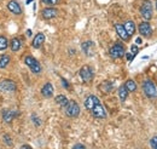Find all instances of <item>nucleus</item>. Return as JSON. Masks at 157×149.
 <instances>
[{
    "label": "nucleus",
    "mask_w": 157,
    "mask_h": 149,
    "mask_svg": "<svg viewBox=\"0 0 157 149\" xmlns=\"http://www.w3.org/2000/svg\"><path fill=\"white\" fill-rule=\"evenodd\" d=\"M131 51H132V55H133V56H136V55L138 54V51H139V49L137 47V45H132Z\"/></svg>",
    "instance_id": "29"
},
{
    "label": "nucleus",
    "mask_w": 157,
    "mask_h": 149,
    "mask_svg": "<svg viewBox=\"0 0 157 149\" xmlns=\"http://www.w3.org/2000/svg\"><path fill=\"white\" fill-rule=\"evenodd\" d=\"M24 63L30 68V70L35 74H39L41 72V66L38 62V59H35L33 56H25L24 57Z\"/></svg>",
    "instance_id": "2"
},
{
    "label": "nucleus",
    "mask_w": 157,
    "mask_h": 149,
    "mask_svg": "<svg viewBox=\"0 0 157 149\" xmlns=\"http://www.w3.org/2000/svg\"><path fill=\"white\" fill-rule=\"evenodd\" d=\"M81 47H82L83 52H85L87 56H92V55L94 54V44H93L92 41H85V42H82Z\"/></svg>",
    "instance_id": "13"
},
{
    "label": "nucleus",
    "mask_w": 157,
    "mask_h": 149,
    "mask_svg": "<svg viewBox=\"0 0 157 149\" xmlns=\"http://www.w3.org/2000/svg\"><path fill=\"white\" fill-rule=\"evenodd\" d=\"M123 27H124V29H126L127 34L129 35V38L132 37V35H134V33H136V24H134L133 21H127L123 24Z\"/></svg>",
    "instance_id": "19"
},
{
    "label": "nucleus",
    "mask_w": 157,
    "mask_h": 149,
    "mask_svg": "<svg viewBox=\"0 0 157 149\" xmlns=\"http://www.w3.org/2000/svg\"><path fill=\"white\" fill-rule=\"evenodd\" d=\"M65 113L69 118H76L80 114V107L75 101H69L68 106L65 107Z\"/></svg>",
    "instance_id": "5"
},
{
    "label": "nucleus",
    "mask_w": 157,
    "mask_h": 149,
    "mask_svg": "<svg viewBox=\"0 0 157 149\" xmlns=\"http://www.w3.org/2000/svg\"><path fill=\"white\" fill-rule=\"evenodd\" d=\"M91 113H92V115H93L94 118H97V119H105V118H106V112H105L104 107H103L100 103L96 104V106L91 109Z\"/></svg>",
    "instance_id": "9"
},
{
    "label": "nucleus",
    "mask_w": 157,
    "mask_h": 149,
    "mask_svg": "<svg viewBox=\"0 0 157 149\" xmlns=\"http://www.w3.org/2000/svg\"><path fill=\"white\" fill-rule=\"evenodd\" d=\"M10 63V56L9 55H2L1 58H0V68H6L7 64Z\"/></svg>",
    "instance_id": "24"
},
{
    "label": "nucleus",
    "mask_w": 157,
    "mask_h": 149,
    "mask_svg": "<svg viewBox=\"0 0 157 149\" xmlns=\"http://www.w3.org/2000/svg\"><path fill=\"white\" fill-rule=\"evenodd\" d=\"M62 84H63V86H64L65 89H69V84H68V81H67L65 79H63V78H62Z\"/></svg>",
    "instance_id": "32"
},
{
    "label": "nucleus",
    "mask_w": 157,
    "mask_h": 149,
    "mask_svg": "<svg viewBox=\"0 0 157 149\" xmlns=\"http://www.w3.org/2000/svg\"><path fill=\"white\" fill-rule=\"evenodd\" d=\"M32 120H33V123H35V125H36V126H40V124H41V123H40L39 119L36 118V115H33V116H32Z\"/></svg>",
    "instance_id": "30"
},
{
    "label": "nucleus",
    "mask_w": 157,
    "mask_h": 149,
    "mask_svg": "<svg viewBox=\"0 0 157 149\" xmlns=\"http://www.w3.org/2000/svg\"><path fill=\"white\" fill-rule=\"evenodd\" d=\"M73 149H86V147L83 146V144H81V143H78V144H75Z\"/></svg>",
    "instance_id": "31"
},
{
    "label": "nucleus",
    "mask_w": 157,
    "mask_h": 149,
    "mask_svg": "<svg viewBox=\"0 0 157 149\" xmlns=\"http://www.w3.org/2000/svg\"><path fill=\"white\" fill-rule=\"evenodd\" d=\"M17 87L16 83L12 81V80H9V79H5V80H1L0 81V89L2 91H7V92H12L15 91Z\"/></svg>",
    "instance_id": "8"
},
{
    "label": "nucleus",
    "mask_w": 157,
    "mask_h": 149,
    "mask_svg": "<svg viewBox=\"0 0 157 149\" xmlns=\"http://www.w3.org/2000/svg\"><path fill=\"white\" fill-rule=\"evenodd\" d=\"M109 54H110V56L113 57V58H121V57L124 56V54H126L124 46L121 42H116V44H114L111 46Z\"/></svg>",
    "instance_id": "4"
},
{
    "label": "nucleus",
    "mask_w": 157,
    "mask_h": 149,
    "mask_svg": "<svg viewBox=\"0 0 157 149\" xmlns=\"http://www.w3.org/2000/svg\"><path fill=\"white\" fill-rule=\"evenodd\" d=\"M56 103H57L58 106H60V107L65 108V107L68 106L69 101H68V98H67L64 95H58V96L56 97Z\"/></svg>",
    "instance_id": "22"
},
{
    "label": "nucleus",
    "mask_w": 157,
    "mask_h": 149,
    "mask_svg": "<svg viewBox=\"0 0 157 149\" xmlns=\"http://www.w3.org/2000/svg\"><path fill=\"white\" fill-rule=\"evenodd\" d=\"M44 4H46V5H56L57 2H58V0H41Z\"/></svg>",
    "instance_id": "27"
},
{
    "label": "nucleus",
    "mask_w": 157,
    "mask_h": 149,
    "mask_svg": "<svg viewBox=\"0 0 157 149\" xmlns=\"http://www.w3.org/2000/svg\"><path fill=\"white\" fill-rule=\"evenodd\" d=\"M124 55H126V57H127V59H128V61H132V59H133V55H132V54H124Z\"/></svg>",
    "instance_id": "33"
},
{
    "label": "nucleus",
    "mask_w": 157,
    "mask_h": 149,
    "mask_svg": "<svg viewBox=\"0 0 157 149\" xmlns=\"http://www.w3.org/2000/svg\"><path fill=\"white\" fill-rule=\"evenodd\" d=\"M124 87L128 90V92H134L137 90V84L134 80L132 79H128L126 83H124Z\"/></svg>",
    "instance_id": "23"
},
{
    "label": "nucleus",
    "mask_w": 157,
    "mask_h": 149,
    "mask_svg": "<svg viewBox=\"0 0 157 149\" xmlns=\"http://www.w3.org/2000/svg\"><path fill=\"white\" fill-rule=\"evenodd\" d=\"M44 42H45V35H44L42 33H38V34L34 37V39H33L32 45H33L34 49H40Z\"/></svg>",
    "instance_id": "16"
},
{
    "label": "nucleus",
    "mask_w": 157,
    "mask_h": 149,
    "mask_svg": "<svg viewBox=\"0 0 157 149\" xmlns=\"http://www.w3.org/2000/svg\"><path fill=\"white\" fill-rule=\"evenodd\" d=\"M156 9H157V0H156Z\"/></svg>",
    "instance_id": "39"
},
{
    "label": "nucleus",
    "mask_w": 157,
    "mask_h": 149,
    "mask_svg": "<svg viewBox=\"0 0 157 149\" xmlns=\"http://www.w3.org/2000/svg\"><path fill=\"white\" fill-rule=\"evenodd\" d=\"M4 142H5L7 146H12V141H11V138H10L9 135H5V136H4Z\"/></svg>",
    "instance_id": "26"
},
{
    "label": "nucleus",
    "mask_w": 157,
    "mask_h": 149,
    "mask_svg": "<svg viewBox=\"0 0 157 149\" xmlns=\"http://www.w3.org/2000/svg\"><path fill=\"white\" fill-rule=\"evenodd\" d=\"M156 144H157V136H154V137H152V138L150 139V146H151V147L154 148V147H155Z\"/></svg>",
    "instance_id": "28"
},
{
    "label": "nucleus",
    "mask_w": 157,
    "mask_h": 149,
    "mask_svg": "<svg viewBox=\"0 0 157 149\" xmlns=\"http://www.w3.org/2000/svg\"><path fill=\"white\" fill-rule=\"evenodd\" d=\"M7 9L10 10V12H12V14H15V15H21V14H22L21 5L16 0H11V1L7 4Z\"/></svg>",
    "instance_id": "14"
},
{
    "label": "nucleus",
    "mask_w": 157,
    "mask_h": 149,
    "mask_svg": "<svg viewBox=\"0 0 157 149\" xmlns=\"http://www.w3.org/2000/svg\"><path fill=\"white\" fill-rule=\"evenodd\" d=\"M17 115V112H15V111H4L2 112V119H4V121L5 123H7V124H10L12 120H13V118Z\"/></svg>",
    "instance_id": "18"
},
{
    "label": "nucleus",
    "mask_w": 157,
    "mask_h": 149,
    "mask_svg": "<svg viewBox=\"0 0 157 149\" xmlns=\"http://www.w3.org/2000/svg\"><path fill=\"white\" fill-rule=\"evenodd\" d=\"M115 29H116V33H117V35L123 41H128L129 40V35L127 34V32H126V29H124V27H123V24H115Z\"/></svg>",
    "instance_id": "15"
},
{
    "label": "nucleus",
    "mask_w": 157,
    "mask_h": 149,
    "mask_svg": "<svg viewBox=\"0 0 157 149\" xmlns=\"http://www.w3.org/2000/svg\"><path fill=\"white\" fill-rule=\"evenodd\" d=\"M21 149H33L30 146H28V144H23L22 147H21Z\"/></svg>",
    "instance_id": "34"
},
{
    "label": "nucleus",
    "mask_w": 157,
    "mask_h": 149,
    "mask_svg": "<svg viewBox=\"0 0 157 149\" xmlns=\"http://www.w3.org/2000/svg\"><path fill=\"white\" fill-rule=\"evenodd\" d=\"M57 14H58L57 9H55V7H46V9L42 10L41 16H42L44 19H52L57 16Z\"/></svg>",
    "instance_id": "11"
},
{
    "label": "nucleus",
    "mask_w": 157,
    "mask_h": 149,
    "mask_svg": "<svg viewBox=\"0 0 157 149\" xmlns=\"http://www.w3.org/2000/svg\"><path fill=\"white\" fill-rule=\"evenodd\" d=\"M138 30H139V33H140L143 37H145V38L151 37V34H152V28H151V26H150V23H149L147 21L141 22V23L138 26Z\"/></svg>",
    "instance_id": "7"
},
{
    "label": "nucleus",
    "mask_w": 157,
    "mask_h": 149,
    "mask_svg": "<svg viewBox=\"0 0 157 149\" xmlns=\"http://www.w3.org/2000/svg\"><path fill=\"white\" fill-rule=\"evenodd\" d=\"M100 103V101H99V98L97 96H94V95H90L86 99H85V107H86V109H88V111H91L96 104H98Z\"/></svg>",
    "instance_id": "10"
},
{
    "label": "nucleus",
    "mask_w": 157,
    "mask_h": 149,
    "mask_svg": "<svg viewBox=\"0 0 157 149\" xmlns=\"http://www.w3.org/2000/svg\"><path fill=\"white\" fill-rule=\"evenodd\" d=\"M118 97H120V101L121 102H124L127 99V97H128V90L124 87V85H122V86L118 87Z\"/></svg>",
    "instance_id": "21"
},
{
    "label": "nucleus",
    "mask_w": 157,
    "mask_h": 149,
    "mask_svg": "<svg viewBox=\"0 0 157 149\" xmlns=\"http://www.w3.org/2000/svg\"><path fill=\"white\" fill-rule=\"evenodd\" d=\"M27 35H28V37H30V35H32V32H30V30H28V32H27Z\"/></svg>",
    "instance_id": "36"
},
{
    "label": "nucleus",
    "mask_w": 157,
    "mask_h": 149,
    "mask_svg": "<svg viewBox=\"0 0 157 149\" xmlns=\"http://www.w3.org/2000/svg\"><path fill=\"white\" fill-rule=\"evenodd\" d=\"M9 46V41H7V38L6 37H0V51H4L6 50Z\"/></svg>",
    "instance_id": "25"
},
{
    "label": "nucleus",
    "mask_w": 157,
    "mask_h": 149,
    "mask_svg": "<svg viewBox=\"0 0 157 149\" xmlns=\"http://www.w3.org/2000/svg\"><path fill=\"white\" fill-rule=\"evenodd\" d=\"M93 70L90 66H83L81 69H80V76L82 79V81L85 83H90L92 79H93Z\"/></svg>",
    "instance_id": "6"
},
{
    "label": "nucleus",
    "mask_w": 157,
    "mask_h": 149,
    "mask_svg": "<svg viewBox=\"0 0 157 149\" xmlns=\"http://www.w3.org/2000/svg\"><path fill=\"white\" fill-rule=\"evenodd\" d=\"M21 46H22V42H21V40L18 38H13V39L11 40V42H10V47H11V50H12L13 52L20 51Z\"/></svg>",
    "instance_id": "20"
},
{
    "label": "nucleus",
    "mask_w": 157,
    "mask_h": 149,
    "mask_svg": "<svg viewBox=\"0 0 157 149\" xmlns=\"http://www.w3.org/2000/svg\"><path fill=\"white\" fill-rule=\"evenodd\" d=\"M53 86H52V84L51 83H46L44 86H42V89H41V95L44 96V97H46V98H51L52 96H53Z\"/></svg>",
    "instance_id": "12"
},
{
    "label": "nucleus",
    "mask_w": 157,
    "mask_h": 149,
    "mask_svg": "<svg viewBox=\"0 0 157 149\" xmlns=\"http://www.w3.org/2000/svg\"><path fill=\"white\" fill-rule=\"evenodd\" d=\"M140 14L144 17V19H146V21L151 19V17H152V5L149 0H145L143 2V5L140 6Z\"/></svg>",
    "instance_id": "3"
},
{
    "label": "nucleus",
    "mask_w": 157,
    "mask_h": 149,
    "mask_svg": "<svg viewBox=\"0 0 157 149\" xmlns=\"http://www.w3.org/2000/svg\"><path fill=\"white\" fill-rule=\"evenodd\" d=\"M143 91L147 98H156L157 97V87L151 80H145L143 83Z\"/></svg>",
    "instance_id": "1"
},
{
    "label": "nucleus",
    "mask_w": 157,
    "mask_h": 149,
    "mask_svg": "<svg viewBox=\"0 0 157 149\" xmlns=\"http://www.w3.org/2000/svg\"><path fill=\"white\" fill-rule=\"evenodd\" d=\"M136 42H137V44H141V38H137Z\"/></svg>",
    "instance_id": "35"
},
{
    "label": "nucleus",
    "mask_w": 157,
    "mask_h": 149,
    "mask_svg": "<svg viewBox=\"0 0 157 149\" xmlns=\"http://www.w3.org/2000/svg\"><path fill=\"white\" fill-rule=\"evenodd\" d=\"M32 1H33V0H27V4H30Z\"/></svg>",
    "instance_id": "37"
},
{
    "label": "nucleus",
    "mask_w": 157,
    "mask_h": 149,
    "mask_svg": "<svg viewBox=\"0 0 157 149\" xmlns=\"http://www.w3.org/2000/svg\"><path fill=\"white\" fill-rule=\"evenodd\" d=\"M152 149H157V144H156V146H155V147H154Z\"/></svg>",
    "instance_id": "38"
},
{
    "label": "nucleus",
    "mask_w": 157,
    "mask_h": 149,
    "mask_svg": "<svg viewBox=\"0 0 157 149\" xmlns=\"http://www.w3.org/2000/svg\"><path fill=\"white\" fill-rule=\"evenodd\" d=\"M99 89H100V91H103L104 93H109L114 90V84L111 81H109V80H105V81H103L99 85Z\"/></svg>",
    "instance_id": "17"
}]
</instances>
